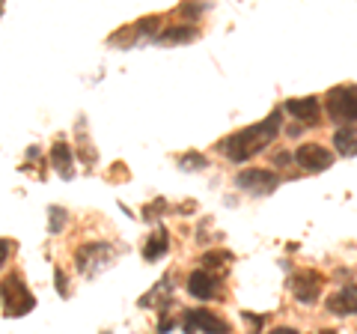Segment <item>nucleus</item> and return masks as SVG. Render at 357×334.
Masks as SVG:
<instances>
[{"label":"nucleus","instance_id":"1","mask_svg":"<svg viewBox=\"0 0 357 334\" xmlns=\"http://www.w3.org/2000/svg\"><path fill=\"white\" fill-rule=\"evenodd\" d=\"M280 122H283V114L274 108L262 122H256V126H250V129H241V131H236V135H229L223 143H218V152L227 155L229 161H250L253 155H259L268 143L277 138Z\"/></svg>","mask_w":357,"mask_h":334},{"label":"nucleus","instance_id":"2","mask_svg":"<svg viewBox=\"0 0 357 334\" xmlns=\"http://www.w3.org/2000/svg\"><path fill=\"white\" fill-rule=\"evenodd\" d=\"M0 296H3V314L9 319L27 317L33 307H36V296L27 289V284L21 281V275H9L3 284H0Z\"/></svg>","mask_w":357,"mask_h":334},{"label":"nucleus","instance_id":"3","mask_svg":"<svg viewBox=\"0 0 357 334\" xmlns=\"http://www.w3.org/2000/svg\"><path fill=\"white\" fill-rule=\"evenodd\" d=\"M325 110L333 122H340V126L357 122V87L354 84L333 87V90L325 96Z\"/></svg>","mask_w":357,"mask_h":334},{"label":"nucleus","instance_id":"4","mask_svg":"<svg viewBox=\"0 0 357 334\" xmlns=\"http://www.w3.org/2000/svg\"><path fill=\"white\" fill-rule=\"evenodd\" d=\"M110 263H114V248L105 242H89L84 248H77V269H81V275L93 277Z\"/></svg>","mask_w":357,"mask_h":334},{"label":"nucleus","instance_id":"5","mask_svg":"<svg viewBox=\"0 0 357 334\" xmlns=\"http://www.w3.org/2000/svg\"><path fill=\"white\" fill-rule=\"evenodd\" d=\"M236 185L241 188V191L262 197V194H271L274 188L280 185V180H277L274 170H265V167H250V170H241L236 176Z\"/></svg>","mask_w":357,"mask_h":334},{"label":"nucleus","instance_id":"6","mask_svg":"<svg viewBox=\"0 0 357 334\" xmlns=\"http://www.w3.org/2000/svg\"><path fill=\"white\" fill-rule=\"evenodd\" d=\"M295 164L307 173H321L333 164V152L319 147V143H304V147H298V152H295Z\"/></svg>","mask_w":357,"mask_h":334},{"label":"nucleus","instance_id":"7","mask_svg":"<svg viewBox=\"0 0 357 334\" xmlns=\"http://www.w3.org/2000/svg\"><path fill=\"white\" fill-rule=\"evenodd\" d=\"M188 293L199 298V302H211V298L220 296V277L208 269H197L188 277Z\"/></svg>","mask_w":357,"mask_h":334},{"label":"nucleus","instance_id":"8","mask_svg":"<svg viewBox=\"0 0 357 334\" xmlns=\"http://www.w3.org/2000/svg\"><path fill=\"white\" fill-rule=\"evenodd\" d=\"M182 328L185 331H208V334H227L229 322H223L220 317L208 314V310H188L182 317Z\"/></svg>","mask_w":357,"mask_h":334},{"label":"nucleus","instance_id":"9","mask_svg":"<svg viewBox=\"0 0 357 334\" xmlns=\"http://www.w3.org/2000/svg\"><path fill=\"white\" fill-rule=\"evenodd\" d=\"M292 293H295L298 302H304V305L319 302V293H321V275H319V272H312V269L298 272V275L292 277Z\"/></svg>","mask_w":357,"mask_h":334},{"label":"nucleus","instance_id":"10","mask_svg":"<svg viewBox=\"0 0 357 334\" xmlns=\"http://www.w3.org/2000/svg\"><path fill=\"white\" fill-rule=\"evenodd\" d=\"M325 307L333 317H354L357 314V284H345L333 296H328Z\"/></svg>","mask_w":357,"mask_h":334},{"label":"nucleus","instance_id":"11","mask_svg":"<svg viewBox=\"0 0 357 334\" xmlns=\"http://www.w3.org/2000/svg\"><path fill=\"white\" fill-rule=\"evenodd\" d=\"M286 110H289V114H292L295 119L307 122V126H316V122H319V114H321V102H319V96L289 99V102H286Z\"/></svg>","mask_w":357,"mask_h":334},{"label":"nucleus","instance_id":"12","mask_svg":"<svg viewBox=\"0 0 357 334\" xmlns=\"http://www.w3.org/2000/svg\"><path fill=\"white\" fill-rule=\"evenodd\" d=\"M51 164H54V170H57L63 180H72L75 176V167H72V147L66 140H57L54 143V150H51Z\"/></svg>","mask_w":357,"mask_h":334},{"label":"nucleus","instance_id":"13","mask_svg":"<svg viewBox=\"0 0 357 334\" xmlns=\"http://www.w3.org/2000/svg\"><path fill=\"white\" fill-rule=\"evenodd\" d=\"M333 147H337V152L345 155V159L357 155V129H354V122L337 129V135H333Z\"/></svg>","mask_w":357,"mask_h":334},{"label":"nucleus","instance_id":"14","mask_svg":"<svg viewBox=\"0 0 357 334\" xmlns=\"http://www.w3.org/2000/svg\"><path fill=\"white\" fill-rule=\"evenodd\" d=\"M167 251H170V236H167V230H158L155 236H149L146 245H143V260L155 263V260H161Z\"/></svg>","mask_w":357,"mask_h":334},{"label":"nucleus","instance_id":"15","mask_svg":"<svg viewBox=\"0 0 357 334\" xmlns=\"http://www.w3.org/2000/svg\"><path fill=\"white\" fill-rule=\"evenodd\" d=\"M229 260H232V254H229V251H208L206 257H203V269H208V272L227 269Z\"/></svg>","mask_w":357,"mask_h":334},{"label":"nucleus","instance_id":"16","mask_svg":"<svg viewBox=\"0 0 357 334\" xmlns=\"http://www.w3.org/2000/svg\"><path fill=\"white\" fill-rule=\"evenodd\" d=\"M197 36V27H170L161 33V42H188Z\"/></svg>","mask_w":357,"mask_h":334},{"label":"nucleus","instance_id":"17","mask_svg":"<svg viewBox=\"0 0 357 334\" xmlns=\"http://www.w3.org/2000/svg\"><path fill=\"white\" fill-rule=\"evenodd\" d=\"M178 164H182L185 170H199V167H206V155H199V152H185L182 159H178Z\"/></svg>","mask_w":357,"mask_h":334},{"label":"nucleus","instance_id":"18","mask_svg":"<svg viewBox=\"0 0 357 334\" xmlns=\"http://www.w3.org/2000/svg\"><path fill=\"white\" fill-rule=\"evenodd\" d=\"M63 224H66V212H63V209L54 206V209H51V233H57Z\"/></svg>","mask_w":357,"mask_h":334},{"label":"nucleus","instance_id":"19","mask_svg":"<svg viewBox=\"0 0 357 334\" xmlns=\"http://www.w3.org/2000/svg\"><path fill=\"white\" fill-rule=\"evenodd\" d=\"M9 251H13V242H9V239H0V269H3L6 260H9Z\"/></svg>","mask_w":357,"mask_h":334},{"label":"nucleus","instance_id":"20","mask_svg":"<svg viewBox=\"0 0 357 334\" xmlns=\"http://www.w3.org/2000/svg\"><path fill=\"white\" fill-rule=\"evenodd\" d=\"M274 161H277V167H289V161H295V155H289V152H277V155H274Z\"/></svg>","mask_w":357,"mask_h":334},{"label":"nucleus","instance_id":"21","mask_svg":"<svg viewBox=\"0 0 357 334\" xmlns=\"http://www.w3.org/2000/svg\"><path fill=\"white\" fill-rule=\"evenodd\" d=\"M57 289H60L63 296H69V286H66V275H63L60 269H57Z\"/></svg>","mask_w":357,"mask_h":334},{"label":"nucleus","instance_id":"22","mask_svg":"<svg viewBox=\"0 0 357 334\" xmlns=\"http://www.w3.org/2000/svg\"><path fill=\"white\" fill-rule=\"evenodd\" d=\"M274 334H298L295 328H274Z\"/></svg>","mask_w":357,"mask_h":334}]
</instances>
